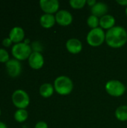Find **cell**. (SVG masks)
<instances>
[{
    "label": "cell",
    "instance_id": "obj_1",
    "mask_svg": "<svg viewBox=\"0 0 127 128\" xmlns=\"http://www.w3.org/2000/svg\"><path fill=\"white\" fill-rule=\"evenodd\" d=\"M106 42L112 48L124 46L127 42V30L120 26H115L106 33Z\"/></svg>",
    "mask_w": 127,
    "mask_h": 128
},
{
    "label": "cell",
    "instance_id": "obj_2",
    "mask_svg": "<svg viewBox=\"0 0 127 128\" xmlns=\"http://www.w3.org/2000/svg\"><path fill=\"white\" fill-rule=\"evenodd\" d=\"M55 91L60 95H68L73 90V80L67 76H59L54 81Z\"/></svg>",
    "mask_w": 127,
    "mask_h": 128
},
{
    "label": "cell",
    "instance_id": "obj_3",
    "mask_svg": "<svg viewBox=\"0 0 127 128\" xmlns=\"http://www.w3.org/2000/svg\"><path fill=\"white\" fill-rule=\"evenodd\" d=\"M11 53L15 59L18 61H24L29 58L30 55L32 53L31 46L28 44L21 42L19 44H15L12 49Z\"/></svg>",
    "mask_w": 127,
    "mask_h": 128
},
{
    "label": "cell",
    "instance_id": "obj_4",
    "mask_svg": "<svg viewBox=\"0 0 127 128\" xmlns=\"http://www.w3.org/2000/svg\"><path fill=\"white\" fill-rule=\"evenodd\" d=\"M88 44L94 47L101 46L106 41V33L100 27L91 29L87 34Z\"/></svg>",
    "mask_w": 127,
    "mask_h": 128
},
{
    "label": "cell",
    "instance_id": "obj_5",
    "mask_svg": "<svg viewBox=\"0 0 127 128\" xmlns=\"http://www.w3.org/2000/svg\"><path fill=\"white\" fill-rule=\"evenodd\" d=\"M105 89L109 95L119 98L124 94L126 92V86L122 82L119 80H112L106 83Z\"/></svg>",
    "mask_w": 127,
    "mask_h": 128
},
{
    "label": "cell",
    "instance_id": "obj_6",
    "mask_svg": "<svg viewBox=\"0 0 127 128\" xmlns=\"http://www.w3.org/2000/svg\"><path fill=\"white\" fill-rule=\"evenodd\" d=\"M13 105L18 109L27 108L30 104V98L28 93L22 89H17L13 92L11 96Z\"/></svg>",
    "mask_w": 127,
    "mask_h": 128
},
{
    "label": "cell",
    "instance_id": "obj_7",
    "mask_svg": "<svg viewBox=\"0 0 127 128\" xmlns=\"http://www.w3.org/2000/svg\"><path fill=\"white\" fill-rule=\"evenodd\" d=\"M5 68L8 76L12 78L19 76L22 72V64L19 61L15 58L10 59L5 64Z\"/></svg>",
    "mask_w": 127,
    "mask_h": 128
},
{
    "label": "cell",
    "instance_id": "obj_8",
    "mask_svg": "<svg viewBox=\"0 0 127 128\" xmlns=\"http://www.w3.org/2000/svg\"><path fill=\"white\" fill-rule=\"evenodd\" d=\"M39 4L44 14H54L59 10L60 4L58 0H40Z\"/></svg>",
    "mask_w": 127,
    "mask_h": 128
},
{
    "label": "cell",
    "instance_id": "obj_9",
    "mask_svg": "<svg viewBox=\"0 0 127 128\" xmlns=\"http://www.w3.org/2000/svg\"><path fill=\"white\" fill-rule=\"evenodd\" d=\"M55 16L56 22L61 26H68L73 20L72 14L67 10H59L55 14Z\"/></svg>",
    "mask_w": 127,
    "mask_h": 128
},
{
    "label": "cell",
    "instance_id": "obj_10",
    "mask_svg": "<svg viewBox=\"0 0 127 128\" xmlns=\"http://www.w3.org/2000/svg\"><path fill=\"white\" fill-rule=\"evenodd\" d=\"M29 66L34 70H39L43 68L44 64V58L41 52H32L28 58Z\"/></svg>",
    "mask_w": 127,
    "mask_h": 128
},
{
    "label": "cell",
    "instance_id": "obj_11",
    "mask_svg": "<svg viewBox=\"0 0 127 128\" xmlns=\"http://www.w3.org/2000/svg\"><path fill=\"white\" fill-rule=\"evenodd\" d=\"M9 38L14 44L21 43L25 38V32L22 28L19 26H15L10 31Z\"/></svg>",
    "mask_w": 127,
    "mask_h": 128
},
{
    "label": "cell",
    "instance_id": "obj_12",
    "mask_svg": "<svg viewBox=\"0 0 127 128\" xmlns=\"http://www.w3.org/2000/svg\"><path fill=\"white\" fill-rule=\"evenodd\" d=\"M66 48L71 54H78L82 50V44L77 38H70L66 43Z\"/></svg>",
    "mask_w": 127,
    "mask_h": 128
},
{
    "label": "cell",
    "instance_id": "obj_13",
    "mask_svg": "<svg viewBox=\"0 0 127 128\" xmlns=\"http://www.w3.org/2000/svg\"><path fill=\"white\" fill-rule=\"evenodd\" d=\"M91 10L92 15H94L100 18L107 14V12L109 10V7L105 2H97L96 4L91 8Z\"/></svg>",
    "mask_w": 127,
    "mask_h": 128
},
{
    "label": "cell",
    "instance_id": "obj_14",
    "mask_svg": "<svg viewBox=\"0 0 127 128\" xmlns=\"http://www.w3.org/2000/svg\"><path fill=\"white\" fill-rule=\"evenodd\" d=\"M115 18L111 14H106L100 18V26L103 29H106L107 31L115 26Z\"/></svg>",
    "mask_w": 127,
    "mask_h": 128
},
{
    "label": "cell",
    "instance_id": "obj_15",
    "mask_svg": "<svg viewBox=\"0 0 127 128\" xmlns=\"http://www.w3.org/2000/svg\"><path fill=\"white\" fill-rule=\"evenodd\" d=\"M56 22L55 16L54 14H43L40 18V26L45 28H50L55 26Z\"/></svg>",
    "mask_w": 127,
    "mask_h": 128
},
{
    "label": "cell",
    "instance_id": "obj_16",
    "mask_svg": "<svg viewBox=\"0 0 127 128\" xmlns=\"http://www.w3.org/2000/svg\"><path fill=\"white\" fill-rule=\"evenodd\" d=\"M54 86L51 83H43L40 86L39 92L40 94L44 98H49L54 94Z\"/></svg>",
    "mask_w": 127,
    "mask_h": 128
},
{
    "label": "cell",
    "instance_id": "obj_17",
    "mask_svg": "<svg viewBox=\"0 0 127 128\" xmlns=\"http://www.w3.org/2000/svg\"><path fill=\"white\" fill-rule=\"evenodd\" d=\"M115 117L120 122H127V106L123 105L118 106L115 110Z\"/></svg>",
    "mask_w": 127,
    "mask_h": 128
},
{
    "label": "cell",
    "instance_id": "obj_18",
    "mask_svg": "<svg viewBox=\"0 0 127 128\" xmlns=\"http://www.w3.org/2000/svg\"><path fill=\"white\" fill-rule=\"evenodd\" d=\"M14 119L19 122V123H22L24 122H25L28 117V111L24 109H18L15 113H14Z\"/></svg>",
    "mask_w": 127,
    "mask_h": 128
},
{
    "label": "cell",
    "instance_id": "obj_19",
    "mask_svg": "<svg viewBox=\"0 0 127 128\" xmlns=\"http://www.w3.org/2000/svg\"><path fill=\"white\" fill-rule=\"evenodd\" d=\"M87 24L91 29L98 28L100 26V18L91 14L87 19Z\"/></svg>",
    "mask_w": 127,
    "mask_h": 128
},
{
    "label": "cell",
    "instance_id": "obj_20",
    "mask_svg": "<svg viewBox=\"0 0 127 128\" xmlns=\"http://www.w3.org/2000/svg\"><path fill=\"white\" fill-rule=\"evenodd\" d=\"M86 0H70L69 4L73 9H82L86 4Z\"/></svg>",
    "mask_w": 127,
    "mask_h": 128
},
{
    "label": "cell",
    "instance_id": "obj_21",
    "mask_svg": "<svg viewBox=\"0 0 127 128\" xmlns=\"http://www.w3.org/2000/svg\"><path fill=\"white\" fill-rule=\"evenodd\" d=\"M9 60L10 57L8 52L3 48H0V62L6 64Z\"/></svg>",
    "mask_w": 127,
    "mask_h": 128
},
{
    "label": "cell",
    "instance_id": "obj_22",
    "mask_svg": "<svg viewBox=\"0 0 127 128\" xmlns=\"http://www.w3.org/2000/svg\"><path fill=\"white\" fill-rule=\"evenodd\" d=\"M31 49H32V52H40L43 50V46L42 44L39 42V41H34L31 44Z\"/></svg>",
    "mask_w": 127,
    "mask_h": 128
},
{
    "label": "cell",
    "instance_id": "obj_23",
    "mask_svg": "<svg viewBox=\"0 0 127 128\" xmlns=\"http://www.w3.org/2000/svg\"><path fill=\"white\" fill-rule=\"evenodd\" d=\"M12 40L10 39V38L8 37V38H4L3 40H2V45L4 46H5V47H9V46H11V44H12Z\"/></svg>",
    "mask_w": 127,
    "mask_h": 128
},
{
    "label": "cell",
    "instance_id": "obj_24",
    "mask_svg": "<svg viewBox=\"0 0 127 128\" xmlns=\"http://www.w3.org/2000/svg\"><path fill=\"white\" fill-rule=\"evenodd\" d=\"M34 128H48V124L45 122L40 121V122H38L35 124Z\"/></svg>",
    "mask_w": 127,
    "mask_h": 128
},
{
    "label": "cell",
    "instance_id": "obj_25",
    "mask_svg": "<svg viewBox=\"0 0 127 128\" xmlns=\"http://www.w3.org/2000/svg\"><path fill=\"white\" fill-rule=\"evenodd\" d=\"M97 2H96L95 0H88V1L86 2V4H87L88 6H90L91 8H92L93 6H94V5L96 4Z\"/></svg>",
    "mask_w": 127,
    "mask_h": 128
},
{
    "label": "cell",
    "instance_id": "obj_26",
    "mask_svg": "<svg viewBox=\"0 0 127 128\" xmlns=\"http://www.w3.org/2000/svg\"><path fill=\"white\" fill-rule=\"evenodd\" d=\"M117 3L119 4L120 5H122V6H127V0H118L117 1Z\"/></svg>",
    "mask_w": 127,
    "mask_h": 128
},
{
    "label": "cell",
    "instance_id": "obj_27",
    "mask_svg": "<svg viewBox=\"0 0 127 128\" xmlns=\"http://www.w3.org/2000/svg\"><path fill=\"white\" fill-rule=\"evenodd\" d=\"M0 128H7V125L4 122H0Z\"/></svg>",
    "mask_w": 127,
    "mask_h": 128
},
{
    "label": "cell",
    "instance_id": "obj_28",
    "mask_svg": "<svg viewBox=\"0 0 127 128\" xmlns=\"http://www.w3.org/2000/svg\"><path fill=\"white\" fill-rule=\"evenodd\" d=\"M24 43H25V44H28V45H29L30 40H29V39H25V40H24Z\"/></svg>",
    "mask_w": 127,
    "mask_h": 128
},
{
    "label": "cell",
    "instance_id": "obj_29",
    "mask_svg": "<svg viewBox=\"0 0 127 128\" xmlns=\"http://www.w3.org/2000/svg\"><path fill=\"white\" fill-rule=\"evenodd\" d=\"M126 15H127V8H126Z\"/></svg>",
    "mask_w": 127,
    "mask_h": 128
},
{
    "label": "cell",
    "instance_id": "obj_30",
    "mask_svg": "<svg viewBox=\"0 0 127 128\" xmlns=\"http://www.w3.org/2000/svg\"><path fill=\"white\" fill-rule=\"evenodd\" d=\"M0 116H1V109H0Z\"/></svg>",
    "mask_w": 127,
    "mask_h": 128
},
{
    "label": "cell",
    "instance_id": "obj_31",
    "mask_svg": "<svg viewBox=\"0 0 127 128\" xmlns=\"http://www.w3.org/2000/svg\"></svg>",
    "mask_w": 127,
    "mask_h": 128
}]
</instances>
